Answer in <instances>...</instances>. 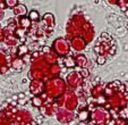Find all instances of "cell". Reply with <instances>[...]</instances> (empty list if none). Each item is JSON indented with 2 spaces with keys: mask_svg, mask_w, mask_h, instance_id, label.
<instances>
[{
  "mask_svg": "<svg viewBox=\"0 0 128 125\" xmlns=\"http://www.w3.org/2000/svg\"><path fill=\"white\" fill-rule=\"evenodd\" d=\"M6 4H7V6H9V7H14V6H16L17 0H6Z\"/></svg>",
  "mask_w": 128,
  "mask_h": 125,
  "instance_id": "6da1fadb",
  "label": "cell"
},
{
  "mask_svg": "<svg viewBox=\"0 0 128 125\" xmlns=\"http://www.w3.org/2000/svg\"><path fill=\"white\" fill-rule=\"evenodd\" d=\"M38 17H39V14H38V13L36 12H31V14H30V18H32V19H35V18H38Z\"/></svg>",
  "mask_w": 128,
  "mask_h": 125,
  "instance_id": "7a4b0ae2",
  "label": "cell"
},
{
  "mask_svg": "<svg viewBox=\"0 0 128 125\" xmlns=\"http://www.w3.org/2000/svg\"><path fill=\"white\" fill-rule=\"evenodd\" d=\"M104 62H106V59H104L103 57H99V58H98V64H101V65H102V64H104Z\"/></svg>",
  "mask_w": 128,
  "mask_h": 125,
  "instance_id": "3957f363",
  "label": "cell"
},
{
  "mask_svg": "<svg viewBox=\"0 0 128 125\" xmlns=\"http://www.w3.org/2000/svg\"><path fill=\"white\" fill-rule=\"evenodd\" d=\"M86 117H87L86 111H83V114H80V119H84V118H86Z\"/></svg>",
  "mask_w": 128,
  "mask_h": 125,
  "instance_id": "277c9868",
  "label": "cell"
},
{
  "mask_svg": "<svg viewBox=\"0 0 128 125\" xmlns=\"http://www.w3.org/2000/svg\"><path fill=\"white\" fill-rule=\"evenodd\" d=\"M43 51H49V48H48V47H44V48H43Z\"/></svg>",
  "mask_w": 128,
  "mask_h": 125,
  "instance_id": "5b68a950",
  "label": "cell"
},
{
  "mask_svg": "<svg viewBox=\"0 0 128 125\" xmlns=\"http://www.w3.org/2000/svg\"><path fill=\"white\" fill-rule=\"evenodd\" d=\"M18 97H20V98H24V93H20V96Z\"/></svg>",
  "mask_w": 128,
  "mask_h": 125,
  "instance_id": "8992f818",
  "label": "cell"
},
{
  "mask_svg": "<svg viewBox=\"0 0 128 125\" xmlns=\"http://www.w3.org/2000/svg\"><path fill=\"white\" fill-rule=\"evenodd\" d=\"M126 16H128V10H126Z\"/></svg>",
  "mask_w": 128,
  "mask_h": 125,
  "instance_id": "52a82bcc",
  "label": "cell"
},
{
  "mask_svg": "<svg viewBox=\"0 0 128 125\" xmlns=\"http://www.w3.org/2000/svg\"><path fill=\"white\" fill-rule=\"evenodd\" d=\"M80 125H85V124H84V123H83V124H82V123H80Z\"/></svg>",
  "mask_w": 128,
  "mask_h": 125,
  "instance_id": "ba28073f",
  "label": "cell"
},
{
  "mask_svg": "<svg viewBox=\"0 0 128 125\" xmlns=\"http://www.w3.org/2000/svg\"><path fill=\"white\" fill-rule=\"evenodd\" d=\"M0 1H1V0H0Z\"/></svg>",
  "mask_w": 128,
  "mask_h": 125,
  "instance_id": "9c48e42d",
  "label": "cell"
}]
</instances>
